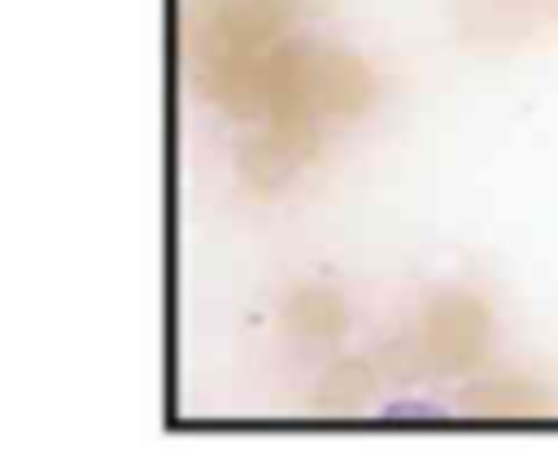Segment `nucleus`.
I'll use <instances>...</instances> for the list:
<instances>
[{"label":"nucleus","instance_id":"1","mask_svg":"<svg viewBox=\"0 0 558 466\" xmlns=\"http://www.w3.org/2000/svg\"><path fill=\"white\" fill-rule=\"evenodd\" d=\"M488 331H493V314L480 296L445 292L423 309L418 331L405 344H392L388 357L405 361L410 366L405 375H414L418 366H427L432 375H466L484 361Z\"/></svg>","mask_w":558,"mask_h":466},{"label":"nucleus","instance_id":"2","mask_svg":"<svg viewBox=\"0 0 558 466\" xmlns=\"http://www.w3.org/2000/svg\"><path fill=\"white\" fill-rule=\"evenodd\" d=\"M283 327L301 344H336L349 327V309L331 287H296L283 305Z\"/></svg>","mask_w":558,"mask_h":466},{"label":"nucleus","instance_id":"3","mask_svg":"<svg viewBox=\"0 0 558 466\" xmlns=\"http://www.w3.org/2000/svg\"><path fill=\"white\" fill-rule=\"evenodd\" d=\"M462 405L484 418H536L549 409V396L523 375H501V379L471 383L462 392Z\"/></svg>","mask_w":558,"mask_h":466},{"label":"nucleus","instance_id":"4","mask_svg":"<svg viewBox=\"0 0 558 466\" xmlns=\"http://www.w3.org/2000/svg\"><path fill=\"white\" fill-rule=\"evenodd\" d=\"M371 388H375V375H371L366 361H357V357L353 361H336L327 370L323 388H318V409H353V405H362L371 396Z\"/></svg>","mask_w":558,"mask_h":466},{"label":"nucleus","instance_id":"5","mask_svg":"<svg viewBox=\"0 0 558 466\" xmlns=\"http://www.w3.org/2000/svg\"><path fill=\"white\" fill-rule=\"evenodd\" d=\"M384 418H388V422H436L440 409H432V405H423V401H397V405L384 409Z\"/></svg>","mask_w":558,"mask_h":466}]
</instances>
